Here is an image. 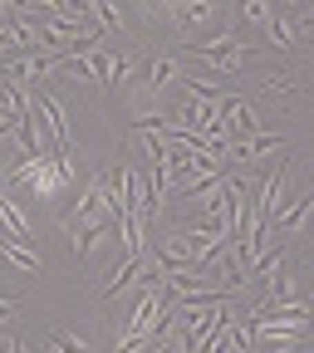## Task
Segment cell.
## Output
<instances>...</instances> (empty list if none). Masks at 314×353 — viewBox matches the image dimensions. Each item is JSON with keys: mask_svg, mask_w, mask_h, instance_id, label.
I'll return each instance as SVG.
<instances>
[{"mask_svg": "<svg viewBox=\"0 0 314 353\" xmlns=\"http://www.w3.org/2000/svg\"><path fill=\"white\" fill-rule=\"evenodd\" d=\"M255 50H260V39H246L241 30H221V34H211V39H192V44H187V54H197L202 64H211L221 79L241 74V64H246Z\"/></svg>", "mask_w": 314, "mask_h": 353, "instance_id": "1", "label": "cell"}, {"mask_svg": "<svg viewBox=\"0 0 314 353\" xmlns=\"http://www.w3.org/2000/svg\"><path fill=\"white\" fill-rule=\"evenodd\" d=\"M216 20H221V0H172L167 6V25L182 34V44L202 39Z\"/></svg>", "mask_w": 314, "mask_h": 353, "instance_id": "2", "label": "cell"}, {"mask_svg": "<svg viewBox=\"0 0 314 353\" xmlns=\"http://www.w3.org/2000/svg\"><path fill=\"white\" fill-rule=\"evenodd\" d=\"M138 69H143V59L133 54V50H99V83L104 88H128L133 79H138Z\"/></svg>", "mask_w": 314, "mask_h": 353, "instance_id": "3", "label": "cell"}, {"mask_svg": "<svg viewBox=\"0 0 314 353\" xmlns=\"http://www.w3.org/2000/svg\"><path fill=\"white\" fill-rule=\"evenodd\" d=\"M187 69H182V59L177 54H153V59H143V69H138V79L153 88V94H162V88H172L177 79H182Z\"/></svg>", "mask_w": 314, "mask_h": 353, "instance_id": "4", "label": "cell"}, {"mask_svg": "<svg viewBox=\"0 0 314 353\" xmlns=\"http://www.w3.org/2000/svg\"><path fill=\"white\" fill-rule=\"evenodd\" d=\"M84 10H88V20H94L108 39H113V34H118V39H128V34H133L128 15L118 10V0H84Z\"/></svg>", "mask_w": 314, "mask_h": 353, "instance_id": "5", "label": "cell"}, {"mask_svg": "<svg viewBox=\"0 0 314 353\" xmlns=\"http://www.w3.org/2000/svg\"><path fill=\"white\" fill-rule=\"evenodd\" d=\"M290 148V138H280V132H255V138H241V143H231V152H226V162L236 157V162H260L265 152H285Z\"/></svg>", "mask_w": 314, "mask_h": 353, "instance_id": "6", "label": "cell"}, {"mask_svg": "<svg viewBox=\"0 0 314 353\" xmlns=\"http://www.w3.org/2000/svg\"><path fill=\"white\" fill-rule=\"evenodd\" d=\"M0 231L15 236V241H25V245H30V236H35L30 216H25V206L10 196V187H0Z\"/></svg>", "mask_w": 314, "mask_h": 353, "instance_id": "7", "label": "cell"}, {"mask_svg": "<svg viewBox=\"0 0 314 353\" xmlns=\"http://www.w3.org/2000/svg\"><path fill=\"white\" fill-rule=\"evenodd\" d=\"M0 260H10L20 275H44V260H39V255H35V250H30L25 241L6 236V231H0Z\"/></svg>", "mask_w": 314, "mask_h": 353, "instance_id": "8", "label": "cell"}, {"mask_svg": "<svg viewBox=\"0 0 314 353\" xmlns=\"http://www.w3.org/2000/svg\"><path fill=\"white\" fill-rule=\"evenodd\" d=\"M241 20L265 34V30H271V20H275V0H241Z\"/></svg>", "mask_w": 314, "mask_h": 353, "instance_id": "9", "label": "cell"}, {"mask_svg": "<svg viewBox=\"0 0 314 353\" xmlns=\"http://www.w3.org/2000/svg\"><path fill=\"white\" fill-rule=\"evenodd\" d=\"M265 39H271L275 50H295V20L275 10V20H271V30H265Z\"/></svg>", "mask_w": 314, "mask_h": 353, "instance_id": "10", "label": "cell"}, {"mask_svg": "<svg viewBox=\"0 0 314 353\" xmlns=\"http://www.w3.org/2000/svg\"><path fill=\"white\" fill-rule=\"evenodd\" d=\"M50 339H55L64 353H94V348H88V339H84L79 329H59V334H50Z\"/></svg>", "mask_w": 314, "mask_h": 353, "instance_id": "11", "label": "cell"}, {"mask_svg": "<svg viewBox=\"0 0 314 353\" xmlns=\"http://www.w3.org/2000/svg\"><path fill=\"white\" fill-rule=\"evenodd\" d=\"M260 88H265V94H290L295 79H290V74H265V79H260Z\"/></svg>", "mask_w": 314, "mask_h": 353, "instance_id": "12", "label": "cell"}, {"mask_svg": "<svg viewBox=\"0 0 314 353\" xmlns=\"http://www.w3.org/2000/svg\"><path fill=\"white\" fill-rule=\"evenodd\" d=\"M15 309H20V304H15V299H6V294H0V324H6V319H10V314H15Z\"/></svg>", "mask_w": 314, "mask_h": 353, "instance_id": "13", "label": "cell"}, {"mask_svg": "<svg viewBox=\"0 0 314 353\" xmlns=\"http://www.w3.org/2000/svg\"><path fill=\"white\" fill-rule=\"evenodd\" d=\"M300 6H304V0H275V10H280V15H290V10H300Z\"/></svg>", "mask_w": 314, "mask_h": 353, "instance_id": "14", "label": "cell"}, {"mask_svg": "<svg viewBox=\"0 0 314 353\" xmlns=\"http://www.w3.org/2000/svg\"><path fill=\"white\" fill-rule=\"evenodd\" d=\"M6 353H30V348H25L20 339H6Z\"/></svg>", "mask_w": 314, "mask_h": 353, "instance_id": "15", "label": "cell"}, {"mask_svg": "<svg viewBox=\"0 0 314 353\" xmlns=\"http://www.w3.org/2000/svg\"><path fill=\"white\" fill-rule=\"evenodd\" d=\"M39 353H64V348H59L55 339H44V343H39Z\"/></svg>", "mask_w": 314, "mask_h": 353, "instance_id": "16", "label": "cell"}, {"mask_svg": "<svg viewBox=\"0 0 314 353\" xmlns=\"http://www.w3.org/2000/svg\"><path fill=\"white\" fill-rule=\"evenodd\" d=\"M275 353H304V343H280Z\"/></svg>", "mask_w": 314, "mask_h": 353, "instance_id": "17", "label": "cell"}]
</instances>
